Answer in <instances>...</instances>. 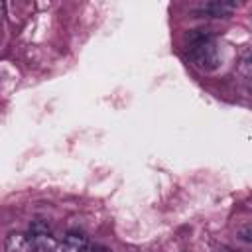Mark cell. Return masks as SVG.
<instances>
[{
	"label": "cell",
	"instance_id": "3",
	"mask_svg": "<svg viewBox=\"0 0 252 252\" xmlns=\"http://www.w3.org/2000/svg\"><path fill=\"white\" fill-rule=\"evenodd\" d=\"M236 10L234 2H224V0H217V2H209L203 6V12L215 18H226Z\"/></svg>",
	"mask_w": 252,
	"mask_h": 252
},
{
	"label": "cell",
	"instance_id": "7",
	"mask_svg": "<svg viewBox=\"0 0 252 252\" xmlns=\"http://www.w3.org/2000/svg\"><path fill=\"white\" fill-rule=\"evenodd\" d=\"M30 232H32V234H49L51 230H49V224H47V222L35 220V222L30 224Z\"/></svg>",
	"mask_w": 252,
	"mask_h": 252
},
{
	"label": "cell",
	"instance_id": "5",
	"mask_svg": "<svg viewBox=\"0 0 252 252\" xmlns=\"http://www.w3.org/2000/svg\"><path fill=\"white\" fill-rule=\"evenodd\" d=\"M238 73L244 77H252V45H248L242 53H240V61H238Z\"/></svg>",
	"mask_w": 252,
	"mask_h": 252
},
{
	"label": "cell",
	"instance_id": "2",
	"mask_svg": "<svg viewBox=\"0 0 252 252\" xmlns=\"http://www.w3.org/2000/svg\"><path fill=\"white\" fill-rule=\"evenodd\" d=\"M4 248H6V252H35L32 236L22 234V232H10L6 236Z\"/></svg>",
	"mask_w": 252,
	"mask_h": 252
},
{
	"label": "cell",
	"instance_id": "9",
	"mask_svg": "<svg viewBox=\"0 0 252 252\" xmlns=\"http://www.w3.org/2000/svg\"><path fill=\"white\" fill-rule=\"evenodd\" d=\"M217 252H236V250H232V248H219Z\"/></svg>",
	"mask_w": 252,
	"mask_h": 252
},
{
	"label": "cell",
	"instance_id": "1",
	"mask_svg": "<svg viewBox=\"0 0 252 252\" xmlns=\"http://www.w3.org/2000/svg\"><path fill=\"white\" fill-rule=\"evenodd\" d=\"M189 43H187V51L191 61L203 69V71H213L219 67L220 63V53H219V45L215 41V37L205 32V30H195L189 33Z\"/></svg>",
	"mask_w": 252,
	"mask_h": 252
},
{
	"label": "cell",
	"instance_id": "10",
	"mask_svg": "<svg viewBox=\"0 0 252 252\" xmlns=\"http://www.w3.org/2000/svg\"><path fill=\"white\" fill-rule=\"evenodd\" d=\"M94 252H112V250H108V248H96Z\"/></svg>",
	"mask_w": 252,
	"mask_h": 252
},
{
	"label": "cell",
	"instance_id": "8",
	"mask_svg": "<svg viewBox=\"0 0 252 252\" xmlns=\"http://www.w3.org/2000/svg\"><path fill=\"white\" fill-rule=\"evenodd\" d=\"M238 236H240L244 242H252V224H246V226L238 228Z\"/></svg>",
	"mask_w": 252,
	"mask_h": 252
},
{
	"label": "cell",
	"instance_id": "6",
	"mask_svg": "<svg viewBox=\"0 0 252 252\" xmlns=\"http://www.w3.org/2000/svg\"><path fill=\"white\" fill-rule=\"evenodd\" d=\"M65 246L75 250V252H81L83 248H87V236L81 232H69L65 236Z\"/></svg>",
	"mask_w": 252,
	"mask_h": 252
},
{
	"label": "cell",
	"instance_id": "4",
	"mask_svg": "<svg viewBox=\"0 0 252 252\" xmlns=\"http://www.w3.org/2000/svg\"><path fill=\"white\" fill-rule=\"evenodd\" d=\"M33 240L35 252H57V242L51 234H30Z\"/></svg>",
	"mask_w": 252,
	"mask_h": 252
}]
</instances>
